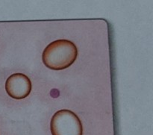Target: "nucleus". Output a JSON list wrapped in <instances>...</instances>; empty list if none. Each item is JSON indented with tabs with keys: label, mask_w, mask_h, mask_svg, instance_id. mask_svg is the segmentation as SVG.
I'll return each instance as SVG.
<instances>
[{
	"label": "nucleus",
	"mask_w": 153,
	"mask_h": 135,
	"mask_svg": "<svg viewBox=\"0 0 153 135\" xmlns=\"http://www.w3.org/2000/svg\"><path fill=\"white\" fill-rule=\"evenodd\" d=\"M5 90L11 98L17 100L23 99L31 93V82L25 74L14 73L6 80Z\"/></svg>",
	"instance_id": "nucleus-3"
},
{
	"label": "nucleus",
	"mask_w": 153,
	"mask_h": 135,
	"mask_svg": "<svg viewBox=\"0 0 153 135\" xmlns=\"http://www.w3.org/2000/svg\"><path fill=\"white\" fill-rule=\"evenodd\" d=\"M52 135H83V127L79 118L73 111L60 110L50 121Z\"/></svg>",
	"instance_id": "nucleus-2"
},
{
	"label": "nucleus",
	"mask_w": 153,
	"mask_h": 135,
	"mask_svg": "<svg viewBox=\"0 0 153 135\" xmlns=\"http://www.w3.org/2000/svg\"><path fill=\"white\" fill-rule=\"evenodd\" d=\"M78 49L68 40H58L49 43L42 54L43 64L52 70H63L76 61Z\"/></svg>",
	"instance_id": "nucleus-1"
}]
</instances>
